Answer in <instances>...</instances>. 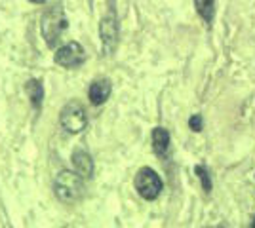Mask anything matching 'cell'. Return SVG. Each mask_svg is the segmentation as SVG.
<instances>
[{"label": "cell", "instance_id": "cell-6", "mask_svg": "<svg viewBox=\"0 0 255 228\" xmlns=\"http://www.w3.org/2000/svg\"><path fill=\"white\" fill-rule=\"evenodd\" d=\"M53 61L63 69H76L86 61V52L78 42H67L55 52Z\"/></svg>", "mask_w": 255, "mask_h": 228}, {"label": "cell", "instance_id": "cell-11", "mask_svg": "<svg viewBox=\"0 0 255 228\" xmlns=\"http://www.w3.org/2000/svg\"><path fill=\"white\" fill-rule=\"evenodd\" d=\"M196 10L202 15L204 21H212L213 19V10H215V0H194Z\"/></svg>", "mask_w": 255, "mask_h": 228}, {"label": "cell", "instance_id": "cell-14", "mask_svg": "<svg viewBox=\"0 0 255 228\" xmlns=\"http://www.w3.org/2000/svg\"><path fill=\"white\" fill-rule=\"evenodd\" d=\"M32 4H44V2H48V0H29Z\"/></svg>", "mask_w": 255, "mask_h": 228}, {"label": "cell", "instance_id": "cell-5", "mask_svg": "<svg viewBox=\"0 0 255 228\" xmlns=\"http://www.w3.org/2000/svg\"><path fill=\"white\" fill-rule=\"evenodd\" d=\"M99 36H101V44H103V52L105 55H111L115 52L118 42V19L115 6H109V11L101 17L99 23Z\"/></svg>", "mask_w": 255, "mask_h": 228}, {"label": "cell", "instance_id": "cell-2", "mask_svg": "<svg viewBox=\"0 0 255 228\" xmlns=\"http://www.w3.org/2000/svg\"><path fill=\"white\" fill-rule=\"evenodd\" d=\"M69 29V21H67V15H65L61 4L53 6L46 11L40 19V33L48 48H55V44L59 42L61 34Z\"/></svg>", "mask_w": 255, "mask_h": 228}, {"label": "cell", "instance_id": "cell-7", "mask_svg": "<svg viewBox=\"0 0 255 228\" xmlns=\"http://www.w3.org/2000/svg\"><path fill=\"white\" fill-rule=\"evenodd\" d=\"M111 91H113L111 80H109V78H97L96 82H92L88 95H90L92 105L99 107V105L107 103V99H109V95H111Z\"/></svg>", "mask_w": 255, "mask_h": 228}, {"label": "cell", "instance_id": "cell-10", "mask_svg": "<svg viewBox=\"0 0 255 228\" xmlns=\"http://www.w3.org/2000/svg\"><path fill=\"white\" fill-rule=\"evenodd\" d=\"M152 149L158 156H164L170 149V133L164 128H156L152 131Z\"/></svg>", "mask_w": 255, "mask_h": 228}, {"label": "cell", "instance_id": "cell-13", "mask_svg": "<svg viewBox=\"0 0 255 228\" xmlns=\"http://www.w3.org/2000/svg\"><path fill=\"white\" fill-rule=\"evenodd\" d=\"M202 116L200 114H192L191 120H189V126H191L192 131H202Z\"/></svg>", "mask_w": 255, "mask_h": 228}, {"label": "cell", "instance_id": "cell-1", "mask_svg": "<svg viewBox=\"0 0 255 228\" xmlns=\"http://www.w3.org/2000/svg\"><path fill=\"white\" fill-rule=\"evenodd\" d=\"M53 194L63 204L78 202L84 194V177L75 171H69V169L59 171L53 181Z\"/></svg>", "mask_w": 255, "mask_h": 228}, {"label": "cell", "instance_id": "cell-4", "mask_svg": "<svg viewBox=\"0 0 255 228\" xmlns=\"http://www.w3.org/2000/svg\"><path fill=\"white\" fill-rule=\"evenodd\" d=\"M133 185L143 200H156L162 192V179L152 167H141L135 175Z\"/></svg>", "mask_w": 255, "mask_h": 228}, {"label": "cell", "instance_id": "cell-12", "mask_svg": "<svg viewBox=\"0 0 255 228\" xmlns=\"http://www.w3.org/2000/svg\"><path fill=\"white\" fill-rule=\"evenodd\" d=\"M194 171L198 173L200 181H202V188L206 190V192H210V190H212V179H210V173H208V169H206L204 165H196V167H194Z\"/></svg>", "mask_w": 255, "mask_h": 228}, {"label": "cell", "instance_id": "cell-9", "mask_svg": "<svg viewBox=\"0 0 255 228\" xmlns=\"http://www.w3.org/2000/svg\"><path fill=\"white\" fill-rule=\"evenodd\" d=\"M25 93H27V97H29V101H31L32 109L40 110V107H42V101H44L42 82H40V80H36V78L29 80V82L25 84Z\"/></svg>", "mask_w": 255, "mask_h": 228}, {"label": "cell", "instance_id": "cell-3", "mask_svg": "<svg viewBox=\"0 0 255 228\" xmlns=\"http://www.w3.org/2000/svg\"><path fill=\"white\" fill-rule=\"evenodd\" d=\"M59 124L69 133H82L88 126V114L86 109L78 101H69L59 112Z\"/></svg>", "mask_w": 255, "mask_h": 228}, {"label": "cell", "instance_id": "cell-8", "mask_svg": "<svg viewBox=\"0 0 255 228\" xmlns=\"http://www.w3.org/2000/svg\"><path fill=\"white\" fill-rule=\"evenodd\" d=\"M73 165H75L76 173H80L84 179H90L92 175H94V160H92V156L88 154V151L84 149H76L73 152Z\"/></svg>", "mask_w": 255, "mask_h": 228}]
</instances>
